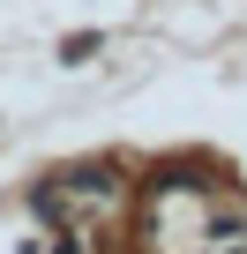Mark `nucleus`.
<instances>
[{
    "mask_svg": "<svg viewBox=\"0 0 247 254\" xmlns=\"http://www.w3.org/2000/svg\"><path fill=\"white\" fill-rule=\"evenodd\" d=\"M53 187H60L68 202H105V194H112L120 180H112V165H105V157H82V165H68V172H60Z\"/></svg>",
    "mask_w": 247,
    "mask_h": 254,
    "instance_id": "f257e3e1",
    "label": "nucleus"
},
{
    "mask_svg": "<svg viewBox=\"0 0 247 254\" xmlns=\"http://www.w3.org/2000/svg\"><path fill=\"white\" fill-rule=\"evenodd\" d=\"M30 217H38V224H68V194H60L53 180H45V187H30Z\"/></svg>",
    "mask_w": 247,
    "mask_h": 254,
    "instance_id": "f03ea898",
    "label": "nucleus"
},
{
    "mask_svg": "<svg viewBox=\"0 0 247 254\" xmlns=\"http://www.w3.org/2000/svg\"><path fill=\"white\" fill-rule=\"evenodd\" d=\"M90 53H105V30H68V38H60V60H68V67H82Z\"/></svg>",
    "mask_w": 247,
    "mask_h": 254,
    "instance_id": "7ed1b4c3",
    "label": "nucleus"
},
{
    "mask_svg": "<svg viewBox=\"0 0 247 254\" xmlns=\"http://www.w3.org/2000/svg\"><path fill=\"white\" fill-rule=\"evenodd\" d=\"M53 254H82V232H60V247Z\"/></svg>",
    "mask_w": 247,
    "mask_h": 254,
    "instance_id": "20e7f679",
    "label": "nucleus"
}]
</instances>
